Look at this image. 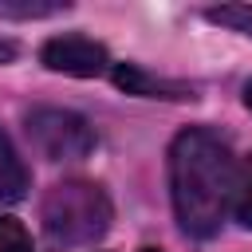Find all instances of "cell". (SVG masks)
<instances>
[{"label": "cell", "instance_id": "1", "mask_svg": "<svg viewBox=\"0 0 252 252\" xmlns=\"http://www.w3.org/2000/svg\"><path fill=\"white\" fill-rule=\"evenodd\" d=\"M236 161L232 150L209 130H185L169 146V197L181 232L209 240L232 209Z\"/></svg>", "mask_w": 252, "mask_h": 252}, {"label": "cell", "instance_id": "2", "mask_svg": "<svg viewBox=\"0 0 252 252\" xmlns=\"http://www.w3.org/2000/svg\"><path fill=\"white\" fill-rule=\"evenodd\" d=\"M43 228L59 244H94L110 228V197L94 181H59L43 197Z\"/></svg>", "mask_w": 252, "mask_h": 252}, {"label": "cell", "instance_id": "3", "mask_svg": "<svg viewBox=\"0 0 252 252\" xmlns=\"http://www.w3.org/2000/svg\"><path fill=\"white\" fill-rule=\"evenodd\" d=\"M28 138L47 161H75L94 150V130L83 114L59 110V106H39L28 114Z\"/></svg>", "mask_w": 252, "mask_h": 252}, {"label": "cell", "instance_id": "4", "mask_svg": "<svg viewBox=\"0 0 252 252\" xmlns=\"http://www.w3.org/2000/svg\"><path fill=\"white\" fill-rule=\"evenodd\" d=\"M43 67L63 71V75H79V79H94L106 71V47L87 39V35H55L39 47Z\"/></svg>", "mask_w": 252, "mask_h": 252}, {"label": "cell", "instance_id": "5", "mask_svg": "<svg viewBox=\"0 0 252 252\" xmlns=\"http://www.w3.org/2000/svg\"><path fill=\"white\" fill-rule=\"evenodd\" d=\"M114 83H118L122 91H130V94H146V98H193L189 87L169 83V79H154V75H146V71L134 67V63L114 67Z\"/></svg>", "mask_w": 252, "mask_h": 252}, {"label": "cell", "instance_id": "6", "mask_svg": "<svg viewBox=\"0 0 252 252\" xmlns=\"http://www.w3.org/2000/svg\"><path fill=\"white\" fill-rule=\"evenodd\" d=\"M28 193V169L16 154V146L8 142V134L0 130V205H12Z\"/></svg>", "mask_w": 252, "mask_h": 252}, {"label": "cell", "instance_id": "7", "mask_svg": "<svg viewBox=\"0 0 252 252\" xmlns=\"http://www.w3.org/2000/svg\"><path fill=\"white\" fill-rule=\"evenodd\" d=\"M232 213L244 228H252V158L236 169V189H232Z\"/></svg>", "mask_w": 252, "mask_h": 252}, {"label": "cell", "instance_id": "8", "mask_svg": "<svg viewBox=\"0 0 252 252\" xmlns=\"http://www.w3.org/2000/svg\"><path fill=\"white\" fill-rule=\"evenodd\" d=\"M205 20H213L220 28H232L240 35H252V4H220V8H209Z\"/></svg>", "mask_w": 252, "mask_h": 252}, {"label": "cell", "instance_id": "9", "mask_svg": "<svg viewBox=\"0 0 252 252\" xmlns=\"http://www.w3.org/2000/svg\"><path fill=\"white\" fill-rule=\"evenodd\" d=\"M67 4H43V0H0V16L8 20H39V16H55Z\"/></svg>", "mask_w": 252, "mask_h": 252}, {"label": "cell", "instance_id": "10", "mask_svg": "<svg viewBox=\"0 0 252 252\" xmlns=\"http://www.w3.org/2000/svg\"><path fill=\"white\" fill-rule=\"evenodd\" d=\"M0 252H32V236L20 220L0 217Z\"/></svg>", "mask_w": 252, "mask_h": 252}, {"label": "cell", "instance_id": "11", "mask_svg": "<svg viewBox=\"0 0 252 252\" xmlns=\"http://www.w3.org/2000/svg\"><path fill=\"white\" fill-rule=\"evenodd\" d=\"M244 106H248V110H252V83H248V87H244Z\"/></svg>", "mask_w": 252, "mask_h": 252}, {"label": "cell", "instance_id": "12", "mask_svg": "<svg viewBox=\"0 0 252 252\" xmlns=\"http://www.w3.org/2000/svg\"><path fill=\"white\" fill-rule=\"evenodd\" d=\"M142 252H158V248H142Z\"/></svg>", "mask_w": 252, "mask_h": 252}]
</instances>
